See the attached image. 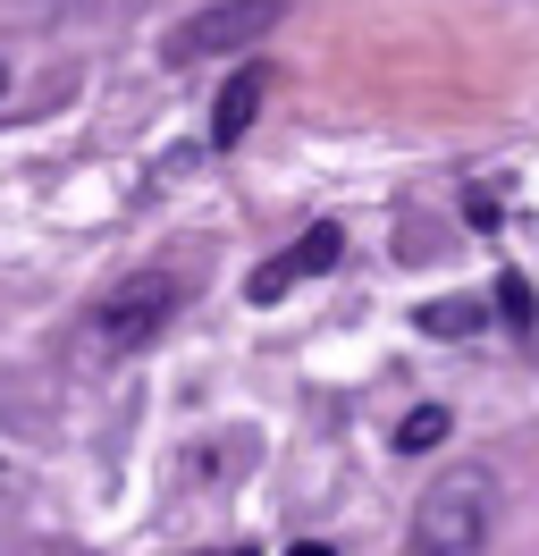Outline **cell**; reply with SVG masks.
I'll return each instance as SVG.
<instances>
[{
    "instance_id": "obj_1",
    "label": "cell",
    "mask_w": 539,
    "mask_h": 556,
    "mask_svg": "<svg viewBox=\"0 0 539 556\" xmlns=\"http://www.w3.org/2000/svg\"><path fill=\"white\" fill-rule=\"evenodd\" d=\"M177 304H186V278L177 270H135V278H118V287H101V304L85 313V338H76V346L93 354V363H127V354H143L168 320H177Z\"/></svg>"
},
{
    "instance_id": "obj_2",
    "label": "cell",
    "mask_w": 539,
    "mask_h": 556,
    "mask_svg": "<svg viewBox=\"0 0 539 556\" xmlns=\"http://www.w3.org/2000/svg\"><path fill=\"white\" fill-rule=\"evenodd\" d=\"M498 531V481L480 464H447L413 506V556H480Z\"/></svg>"
},
{
    "instance_id": "obj_3",
    "label": "cell",
    "mask_w": 539,
    "mask_h": 556,
    "mask_svg": "<svg viewBox=\"0 0 539 556\" xmlns=\"http://www.w3.org/2000/svg\"><path fill=\"white\" fill-rule=\"evenodd\" d=\"M278 17H287V0H220V9H195V17H186V26L161 42V60H168V68H195V60L228 51V42L270 35Z\"/></svg>"
},
{
    "instance_id": "obj_4",
    "label": "cell",
    "mask_w": 539,
    "mask_h": 556,
    "mask_svg": "<svg viewBox=\"0 0 539 556\" xmlns=\"http://www.w3.org/2000/svg\"><path fill=\"white\" fill-rule=\"evenodd\" d=\"M337 253H346V228H337V219H312V228H303L287 253H270L262 270L245 278V295H253V304H278L287 287H303V278H321V270H337Z\"/></svg>"
},
{
    "instance_id": "obj_5",
    "label": "cell",
    "mask_w": 539,
    "mask_h": 556,
    "mask_svg": "<svg viewBox=\"0 0 539 556\" xmlns=\"http://www.w3.org/2000/svg\"><path fill=\"white\" fill-rule=\"evenodd\" d=\"M262 102H270V68L253 60V68H236V76H228V93H220V110H211V143H220V152H236V143L253 136Z\"/></svg>"
},
{
    "instance_id": "obj_6",
    "label": "cell",
    "mask_w": 539,
    "mask_h": 556,
    "mask_svg": "<svg viewBox=\"0 0 539 556\" xmlns=\"http://www.w3.org/2000/svg\"><path fill=\"white\" fill-rule=\"evenodd\" d=\"M422 338H472V329H480V304H472V295H438V304H422Z\"/></svg>"
},
{
    "instance_id": "obj_7",
    "label": "cell",
    "mask_w": 539,
    "mask_h": 556,
    "mask_svg": "<svg viewBox=\"0 0 539 556\" xmlns=\"http://www.w3.org/2000/svg\"><path fill=\"white\" fill-rule=\"evenodd\" d=\"M447 405H413V414L397 421V455H430V447H447Z\"/></svg>"
},
{
    "instance_id": "obj_8",
    "label": "cell",
    "mask_w": 539,
    "mask_h": 556,
    "mask_svg": "<svg viewBox=\"0 0 539 556\" xmlns=\"http://www.w3.org/2000/svg\"><path fill=\"white\" fill-rule=\"evenodd\" d=\"M489 304H498V320H505V329H514V338H531V278H523V270H498V287H489Z\"/></svg>"
},
{
    "instance_id": "obj_9",
    "label": "cell",
    "mask_w": 539,
    "mask_h": 556,
    "mask_svg": "<svg viewBox=\"0 0 539 556\" xmlns=\"http://www.w3.org/2000/svg\"><path fill=\"white\" fill-rule=\"evenodd\" d=\"M287 556H329V548H321V540H303V548H287Z\"/></svg>"
},
{
    "instance_id": "obj_10",
    "label": "cell",
    "mask_w": 539,
    "mask_h": 556,
    "mask_svg": "<svg viewBox=\"0 0 539 556\" xmlns=\"http://www.w3.org/2000/svg\"><path fill=\"white\" fill-rule=\"evenodd\" d=\"M211 556H253V548H211Z\"/></svg>"
},
{
    "instance_id": "obj_11",
    "label": "cell",
    "mask_w": 539,
    "mask_h": 556,
    "mask_svg": "<svg viewBox=\"0 0 539 556\" xmlns=\"http://www.w3.org/2000/svg\"><path fill=\"white\" fill-rule=\"evenodd\" d=\"M0 85H9V68H0Z\"/></svg>"
}]
</instances>
